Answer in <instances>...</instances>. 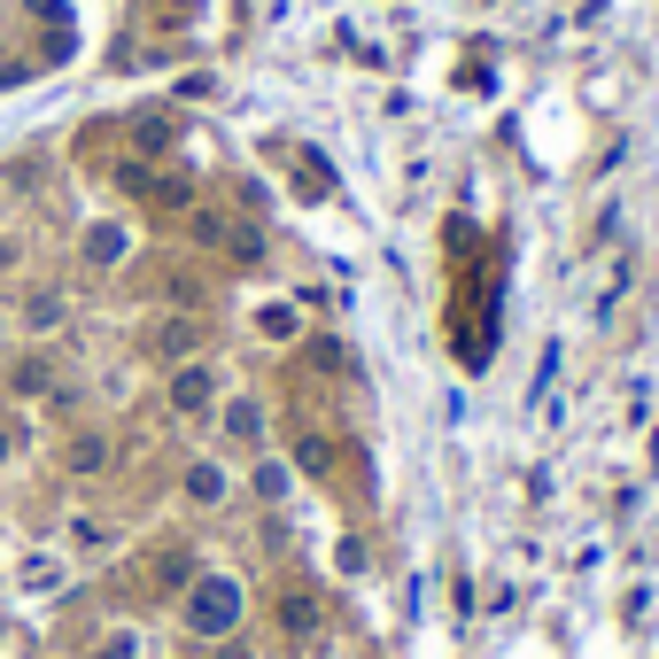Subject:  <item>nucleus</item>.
Here are the masks:
<instances>
[{"label":"nucleus","instance_id":"1","mask_svg":"<svg viewBox=\"0 0 659 659\" xmlns=\"http://www.w3.org/2000/svg\"><path fill=\"white\" fill-rule=\"evenodd\" d=\"M233 621H240V582L202 574V582L187 590V628H195V636H233Z\"/></svg>","mask_w":659,"mask_h":659},{"label":"nucleus","instance_id":"2","mask_svg":"<svg viewBox=\"0 0 659 659\" xmlns=\"http://www.w3.org/2000/svg\"><path fill=\"white\" fill-rule=\"evenodd\" d=\"M195 240H202V249H225V257H240V264H257V257H264V240H257L249 225L217 217V210H202V217H195Z\"/></svg>","mask_w":659,"mask_h":659},{"label":"nucleus","instance_id":"3","mask_svg":"<svg viewBox=\"0 0 659 659\" xmlns=\"http://www.w3.org/2000/svg\"><path fill=\"white\" fill-rule=\"evenodd\" d=\"M210 396H217V380H210L202 365H179V373H172V403H179V411H210Z\"/></svg>","mask_w":659,"mask_h":659},{"label":"nucleus","instance_id":"4","mask_svg":"<svg viewBox=\"0 0 659 659\" xmlns=\"http://www.w3.org/2000/svg\"><path fill=\"white\" fill-rule=\"evenodd\" d=\"M86 257H94V264H117V257H125V233H117V225H94V233H86Z\"/></svg>","mask_w":659,"mask_h":659},{"label":"nucleus","instance_id":"5","mask_svg":"<svg viewBox=\"0 0 659 659\" xmlns=\"http://www.w3.org/2000/svg\"><path fill=\"white\" fill-rule=\"evenodd\" d=\"M257 334H264V342H295V310H287V303L257 310Z\"/></svg>","mask_w":659,"mask_h":659},{"label":"nucleus","instance_id":"6","mask_svg":"<svg viewBox=\"0 0 659 659\" xmlns=\"http://www.w3.org/2000/svg\"><path fill=\"white\" fill-rule=\"evenodd\" d=\"M187 497H195V505H217V497H225V473H217V466H195V473H187Z\"/></svg>","mask_w":659,"mask_h":659},{"label":"nucleus","instance_id":"7","mask_svg":"<svg viewBox=\"0 0 659 659\" xmlns=\"http://www.w3.org/2000/svg\"><path fill=\"white\" fill-rule=\"evenodd\" d=\"M225 435L257 443V435H264V411H257V403H233V411H225Z\"/></svg>","mask_w":659,"mask_h":659},{"label":"nucleus","instance_id":"8","mask_svg":"<svg viewBox=\"0 0 659 659\" xmlns=\"http://www.w3.org/2000/svg\"><path fill=\"white\" fill-rule=\"evenodd\" d=\"M187 342H195V334H187V318H163V334H155V350H163V357H179Z\"/></svg>","mask_w":659,"mask_h":659},{"label":"nucleus","instance_id":"9","mask_svg":"<svg viewBox=\"0 0 659 659\" xmlns=\"http://www.w3.org/2000/svg\"><path fill=\"white\" fill-rule=\"evenodd\" d=\"M280 621H287V636H310V621H318V613H310V598H287V605H280Z\"/></svg>","mask_w":659,"mask_h":659},{"label":"nucleus","instance_id":"10","mask_svg":"<svg viewBox=\"0 0 659 659\" xmlns=\"http://www.w3.org/2000/svg\"><path fill=\"white\" fill-rule=\"evenodd\" d=\"M102 458H109V443H102V435H86V443H78V450H70V466H78V473H94Z\"/></svg>","mask_w":659,"mask_h":659},{"label":"nucleus","instance_id":"11","mask_svg":"<svg viewBox=\"0 0 659 659\" xmlns=\"http://www.w3.org/2000/svg\"><path fill=\"white\" fill-rule=\"evenodd\" d=\"M172 148V132H163V117H140V155H163Z\"/></svg>","mask_w":659,"mask_h":659},{"label":"nucleus","instance_id":"12","mask_svg":"<svg viewBox=\"0 0 659 659\" xmlns=\"http://www.w3.org/2000/svg\"><path fill=\"white\" fill-rule=\"evenodd\" d=\"M24 318H32V334H47V326L62 318V303H55V295H32V310H24Z\"/></svg>","mask_w":659,"mask_h":659},{"label":"nucleus","instance_id":"13","mask_svg":"<svg viewBox=\"0 0 659 659\" xmlns=\"http://www.w3.org/2000/svg\"><path fill=\"white\" fill-rule=\"evenodd\" d=\"M257 497H287V466H257Z\"/></svg>","mask_w":659,"mask_h":659}]
</instances>
